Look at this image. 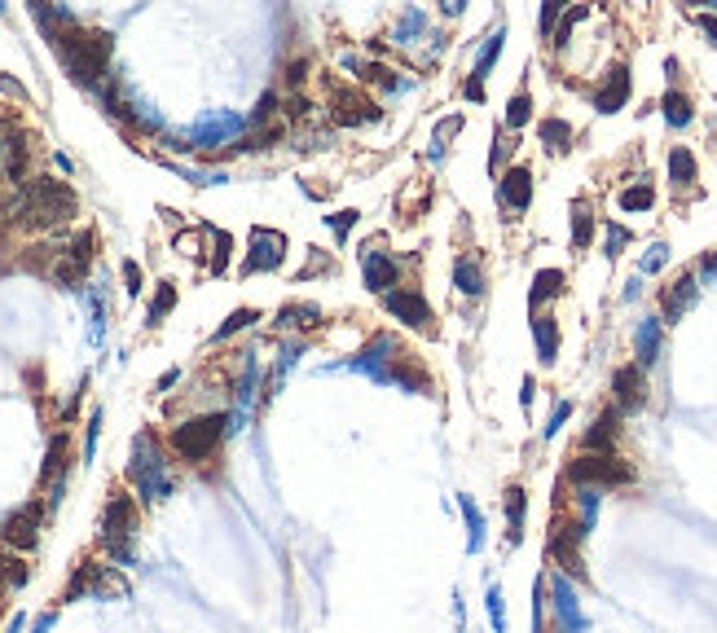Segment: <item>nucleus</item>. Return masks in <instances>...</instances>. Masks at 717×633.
<instances>
[{
    "label": "nucleus",
    "instance_id": "nucleus-17",
    "mask_svg": "<svg viewBox=\"0 0 717 633\" xmlns=\"http://www.w3.org/2000/svg\"><path fill=\"white\" fill-rule=\"evenodd\" d=\"M630 88H634V80H630V66L625 62H616L608 75L599 80V88H594V110L599 115H616L625 102H630Z\"/></svg>",
    "mask_w": 717,
    "mask_h": 633
},
{
    "label": "nucleus",
    "instance_id": "nucleus-39",
    "mask_svg": "<svg viewBox=\"0 0 717 633\" xmlns=\"http://www.w3.org/2000/svg\"><path fill=\"white\" fill-rule=\"evenodd\" d=\"M317 317H322V313H317L313 304H286L282 313H278V326L282 330H300V326H313Z\"/></svg>",
    "mask_w": 717,
    "mask_h": 633
},
{
    "label": "nucleus",
    "instance_id": "nucleus-54",
    "mask_svg": "<svg viewBox=\"0 0 717 633\" xmlns=\"http://www.w3.org/2000/svg\"><path fill=\"white\" fill-rule=\"evenodd\" d=\"M696 277H700V282H717V251L709 255V260H700V273Z\"/></svg>",
    "mask_w": 717,
    "mask_h": 633
},
{
    "label": "nucleus",
    "instance_id": "nucleus-44",
    "mask_svg": "<svg viewBox=\"0 0 717 633\" xmlns=\"http://www.w3.org/2000/svg\"><path fill=\"white\" fill-rule=\"evenodd\" d=\"M212 242H216V255H212V273H225L229 264V251H234V238L225 229H212Z\"/></svg>",
    "mask_w": 717,
    "mask_h": 633
},
{
    "label": "nucleus",
    "instance_id": "nucleus-30",
    "mask_svg": "<svg viewBox=\"0 0 717 633\" xmlns=\"http://www.w3.org/2000/svg\"><path fill=\"white\" fill-rule=\"evenodd\" d=\"M537 137H542L546 154H568V146H572V124H568V119H559V115H550V119H542Z\"/></svg>",
    "mask_w": 717,
    "mask_h": 633
},
{
    "label": "nucleus",
    "instance_id": "nucleus-41",
    "mask_svg": "<svg viewBox=\"0 0 717 633\" xmlns=\"http://www.w3.org/2000/svg\"><path fill=\"white\" fill-rule=\"evenodd\" d=\"M484 607H489L493 633H506V598H502V585H489V590H484Z\"/></svg>",
    "mask_w": 717,
    "mask_h": 633
},
{
    "label": "nucleus",
    "instance_id": "nucleus-5",
    "mask_svg": "<svg viewBox=\"0 0 717 633\" xmlns=\"http://www.w3.org/2000/svg\"><path fill=\"white\" fill-rule=\"evenodd\" d=\"M137 528H141V515H137V502L128 493H110V502L102 506V524H97V546H102L119 568L132 563V550H137Z\"/></svg>",
    "mask_w": 717,
    "mask_h": 633
},
{
    "label": "nucleus",
    "instance_id": "nucleus-3",
    "mask_svg": "<svg viewBox=\"0 0 717 633\" xmlns=\"http://www.w3.org/2000/svg\"><path fill=\"white\" fill-rule=\"evenodd\" d=\"M352 370L370 374L374 383H392V387H405V392H432V374L423 370V361L414 352H405L392 335H379L352 361Z\"/></svg>",
    "mask_w": 717,
    "mask_h": 633
},
{
    "label": "nucleus",
    "instance_id": "nucleus-14",
    "mask_svg": "<svg viewBox=\"0 0 717 633\" xmlns=\"http://www.w3.org/2000/svg\"><path fill=\"white\" fill-rule=\"evenodd\" d=\"M550 607H555L559 633H590V620H586V612H581L577 590H572V581H568L564 572L550 576Z\"/></svg>",
    "mask_w": 717,
    "mask_h": 633
},
{
    "label": "nucleus",
    "instance_id": "nucleus-55",
    "mask_svg": "<svg viewBox=\"0 0 717 633\" xmlns=\"http://www.w3.org/2000/svg\"><path fill=\"white\" fill-rule=\"evenodd\" d=\"M696 27L717 44V18H713V14H696Z\"/></svg>",
    "mask_w": 717,
    "mask_h": 633
},
{
    "label": "nucleus",
    "instance_id": "nucleus-8",
    "mask_svg": "<svg viewBox=\"0 0 717 633\" xmlns=\"http://www.w3.org/2000/svg\"><path fill=\"white\" fill-rule=\"evenodd\" d=\"M568 480L577 488H616V484H630L634 471L616 458V453H581V458L568 466Z\"/></svg>",
    "mask_w": 717,
    "mask_h": 633
},
{
    "label": "nucleus",
    "instance_id": "nucleus-23",
    "mask_svg": "<svg viewBox=\"0 0 717 633\" xmlns=\"http://www.w3.org/2000/svg\"><path fill=\"white\" fill-rule=\"evenodd\" d=\"M533 343H537V361L542 365H555L559 361V321L550 313H537L533 317Z\"/></svg>",
    "mask_w": 717,
    "mask_h": 633
},
{
    "label": "nucleus",
    "instance_id": "nucleus-1",
    "mask_svg": "<svg viewBox=\"0 0 717 633\" xmlns=\"http://www.w3.org/2000/svg\"><path fill=\"white\" fill-rule=\"evenodd\" d=\"M80 211V198L66 181L58 176H31L27 185L14 190V203H9V220L22 229H58L66 220H75Z\"/></svg>",
    "mask_w": 717,
    "mask_h": 633
},
{
    "label": "nucleus",
    "instance_id": "nucleus-37",
    "mask_svg": "<svg viewBox=\"0 0 717 633\" xmlns=\"http://www.w3.org/2000/svg\"><path fill=\"white\" fill-rule=\"evenodd\" d=\"M423 31H427V14H423V9H410V14L401 18V27L392 31V44H405V49H410Z\"/></svg>",
    "mask_w": 717,
    "mask_h": 633
},
{
    "label": "nucleus",
    "instance_id": "nucleus-16",
    "mask_svg": "<svg viewBox=\"0 0 717 633\" xmlns=\"http://www.w3.org/2000/svg\"><path fill=\"white\" fill-rule=\"evenodd\" d=\"M696 295H700V277L696 273H678L674 282L665 286V291H660V317L665 321H682L691 313V304H696Z\"/></svg>",
    "mask_w": 717,
    "mask_h": 633
},
{
    "label": "nucleus",
    "instance_id": "nucleus-42",
    "mask_svg": "<svg viewBox=\"0 0 717 633\" xmlns=\"http://www.w3.org/2000/svg\"><path fill=\"white\" fill-rule=\"evenodd\" d=\"M18 585H27V563L0 554V590H18Z\"/></svg>",
    "mask_w": 717,
    "mask_h": 633
},
{
    "label": "nucleus",
    "instance_id": "nucleus-40",
    "mask_svg": "<svg viewBox=\"0 0 717 633\" xmlns=\"http://www.w3.org/2000/svg\"><path fill=\"white\" fill-rule=\"evenodd\" d=\"M528 119H533V97H528V93H515L511 102H506V128L520 132Z\"/></svg>",
    "mask_w": 717,
    "mask_h": 633
},
{
    "label": "nucleus",
    "instance_id": "nucleus-46",
    "mask_svg": "<svg viewBox=\"0 0 717 633\" xmlns=\"http://www.w3.org/2000/svg\"><path fill=\"white\" fill-rule=\"evenodd\" d=\"M669 264V242H652V247H647V255H643V264H638V269L643 273H660Z\"/></svg>",
    "mask_w": 717,
    "mask_h": 633
},
{
    "label": "nucleus",
    "instance_id": "nucleus-38",
    "mask_svg": "<svg viewBox=\"0 0 717 633\" xmlns=\"http://www.w3.org/2000/svg\"><path fill=\"white\" fill-rule=\"evenodd\" d=\"M62 471H66V436L58 431V436L49 440V453H44V471H40V480L49 484L53 475H58V480H62Z\"/></svg>",
    "mask_w": 717,
    "mask_h": 633
},
{
    "label": "nucleus",
    "instance_id": "nucleus-57",
    "mask_svg": "<svg viewBox=\"0 0 717 633\" xmlns=\"http://www.w3.org/2000/svg\"><path fill=\"white\" fill-rule=\"evenodd\" d=\"M0 88H5L9 97H18V102H27V88H22V84H14V80H9V75H0Z\"/></svg>",
    "mask_w": 717,
    "mask_h": 633
},
{
    "label": "nucleus",
    "instance_id": "nucleus-27",
    "mask_svg": "<svg viewBox=\"0 0 717 633\" xmlns=\"http://www.w3.org/2000/svg\"><path fill=\"white\" fill-rule=\"evenodd\" d=\"M660 115H665L669 128H687L691 119H696V106H691V97L682 93V88H669V93L660 97Z\"/></svg>",
    "mask_w": 717,
    "mask_h": 633
},
{
    "label": "nucleus",
    "instance_id": "nucleus-25",
    "mask_svg": "<svg viewBox=\"0 0 717 633\" xmlns=\"http://www.w3.org/2000/svg\"><path fill=\"white\" fill-rule=\"evenodd\" d=\"M616 422H621V414H616V409H603V414L590 422V431H586V453H612V444H616Z\"/></svg>",
    "mask_w": 717,
    "mask_h": 633
},
{
    "label": "nucleus",
    "instance_id": "nucleus-34",
    "mask_svg": "<svg viewBox=\"0 0 717 633\" xmlns=\"http://www.w3.org/2000/svg\"><path fill=\"white\" fill-rule=\"evenodd\" d=\"M616 203H621V211H652V207H656V185H652V181H634V185H625Z\"/></svg>",
    "mask_w": 717,
    "mask_h": 633
},
{
    "label": "nucleus",
    "instance_id": "nucleus-58",
    "mask_svg": "<svg viewBox=\"0 0 717 633\" xmlns=\"http://www.w3.org/2000/svg\"><path fill=\"white\" fill-rule=\"evenodd\" d=\"M304 71H308V62H291V71H286V84H291V88H295V84H300V80H304Z\"/></svg>",
    "mask_w": 717,
    "mask_h": 633
},
{
    "label": "nucleus",
    "instance_id": "nucleus-53",
    "mask_svg": "<svg viewBox=\"0 0 717 633\" xmlns=\"http://www.w3.org/2000/svg\"><path fill=\"white\" fill-rule=\"evenodd\" d=\"M511 150H515V146L498 132V141H493V154H489V168H493V172H502V163H506V154H511Z\"/></svg>",
    "mask_w": 717,
    "mask_h": 633
},
{
    "label": "nucleus",
    "instance_id": "nucleus-48",
    "mask_svg": "<svg viewBox=\"0 0 717 633\" xmlns=\"http://www.w3.org/2000/svg\"><path fill=\"white\" fill-rule=\"evenodd\" d=\"M326 225H330V233H335V238H348L352 225H357V211H352V207L335 211V216H326Z\"/></svg>",
    "mask_w": 717,
    "mask_h": 633
},
{
    "label": "nucleus",
    "instance_id": "nucleus-35",
    "mask_svg": "<svg viewBox=\"0 0 717 633\" xmlns=\"http://www.w3.org/2000/svg\"><path fill=\"white\" fill-rule=\"evenodd\" d=\"M599 502H603V488H577V528L590 537L594 519H599Z\"/></svg>",
    "mask_w": 717,
    "mask_h": 633
},
{
    "label": "nucleus",
    "instance_id": "nucleus-56",
    "mask_svg": "<svg viewBox=\"0 0 717 633\" xmlns=\"http://www.w3.org/2000/svg\"><path fill=\"white\" fill-rule=\"evenodd\" d=\"M533 396H537V379H533V374H528V379H524V387H520V405H524V409H533Z\"/></svg>",
    "mask_w": 717,
    "mask_h": 633
},
{
    "label": "nucleus",
    "instance_id": "nucleus-19",
    "mask_svg": "<svg viewBox=\"0 0 717 633\" xmlns=\"http://www.w3.org/2000/svg\"><path fill=\"white\" fill-rule=\"evenodd\" d=\"M612 392H616V414H638L647 405V370L621 365L612 379Z\"/></svg>",
    "mask_w": 717,
    "mask_h": 633
},
{
    "label": "nucleus",
    "instance_id": "nucleus-62",
    "mask_svg": "<svg viewBox=\"0 0 717 633\" xmlns=\"http://www.w3.org/2000/svg\"><path fill=\"white\" fill-rule=\"evenodd\" d=\"M713 18H717V0H713Z\"/></svg>",
    "mask_w": 717,
    "mask_h": 633
},
{
    "label": "nucleus",
    "instance_id": "nucleus-45",
    "mask_svg": "<svg viewBox=\"0 0 717 633\" xmlns=\"http://www.w3.org/2000/svg\"><path fill=\"white\" fill-rule=\"evenodd\" d=\"M454 132H462V115H449L445 124L436 128V141H432V159H440V154H445V146H449V137H454Z\"/></svg>",
    "mask_w": 717,
    "mask_h": 633
},
{
    "label": "nucleus",
    "instance_id": "nucleus-13",
    "mask_svg": "<svg viewBox=\"0 0 717 633\" xmlns=\"http://www.w3.org/2000/svg\"><path fill=\"white\" fill-rule=\"evenodd\" d=\"M581 541H586V532L577 524H555L550 528V541H546V554L559 563V572L564 576H586V559H581Z\"/></svg>",
    "mask_w": 717,
    "mask_h": 633
},
{
    "label": "nucleus",
    "instance_id": "nucleus-7",
    "mask_svg": "<svg viewBox=\"0 0 717 633\" xmlns=\"http://www.w3.org/2000/svg\"><path fill=\"white\" fill-rule=\"evenodd\" d=\"M93 255H97V233L93 229H80L71 242H62L49 260V277L58 286H80L88 269H93Z\"/></svg>",
    "mask_w": 717,
    "mask_h": 633
},
{
    "label": "nucleus",
    "instance_id": "nucleus-26",
    "mask_svg": "<svg viewBox=\"0 0 717 633\" xmlns=\"http://www.w3.org/2000/svg\"><path fill=\"white\" fill-rule=\"evenodd\" d=\"M454 286L467 299H480L484 295V269H480L476 255H458V260H454Z\"/></svg>",
    "mask_w": 717,
    "mask_h": 633
},
{
    "label": "nucleus",
    "instance_id": "nucleus-9",
    "mask_svg": "<svg viewBox=\"0 0 717 633\" xmlns=\"http://www.w3.org/2000/svg\"><path fill=\"white\" fill-rule=\"evenodd\" d=\"M242 132H247V119L234 115V110H216V115L198 119L190 128V150H212V146H229V141H242Z\"/></svg>",
    "mask_w": 717,
    "mask_h": 633
},
{
    "label": "nucleus",
    "instance_id": "nucleus-60",
    "mask_svg": "<svg viewBox=\"0 0 717 633\" xmlns=\"http://www.w3.org/2000/svg\"><path fill=\"white\" fill-rule=\"evenodd\" d=\"M467 102H484V84H476V80H467Z\"/></svg>",
    "mask_w": 717,
    "mask_h": 633
},
{
    "label": "nucleus",
    "instance_id": "nucleus-36",
    "mask_svg": "<svg viewBox=\"0 0 717 633\" xmlns=\"http://www.w3.org/2000/svg\"><path fill=\"white\" fill-rule=\"evenodd\" d=\"M176 308V286L172 282H159V291L150 299V313H146V326H163V317H168Z\"/></svg>",
    "mask_w": 717,
    "mask_h": 633
},
{
    "label": "nucleus",
    "instance_id": "nucleus-6",
    "mask_svg": "<svg viewBox=\"0 0 717 633\" xmlns=\"http://www.w3.org/2000/svg\"><path fill=\"white\" fill-rule=\"evenodd\" d=\"M225 431H229V414H198V418H185L181 427H172L168 444H172V453L181 462L198 466V462H207L220 449Z\"/></svg>",
    "mask_w": 717,
    "mask_h": 633
},
{
    "label": "nucleus",
    "instance_id": "nucleus-49",
    "mask_svg": "<svg viewBox=\"0 0 717 633\" xmlns=\"http://www.w3.org/2000/svg\"><path fill=\"white\" fill-rule=\"evenodd\" d=\"M621 247H630V229H625V225H608V247H603V251H608L612 260H616V255H621Z\"/></svg>",
    "mask_w": 717,
    "mask_h": 633
},
{
    "label": "nucleus",
    "instance_id": "nucleus-50",
    "mask_svg": "<svg viewBox=\"0 0 717 633\" xmlns=\"http://www.w3.org/2000/svg\"><path fill=\"white\" fill-rule=\"evenodd\" d=\"M559 18H564V5H559V0H546L542 5V36H550V31L559 27Z\"/></svg>",
    "mask_w": 717,
    "mask_h": 633
},
{
    "label": "nucleus",
    "instance_id": "nucleus-12",
    "mask_svg": "<svg viewBox=\"0 0 717 633\" xmlns=\"http://www.w3.org/2000/svg\"><path fill=\"white\" fill-rule=\"evenodd\" d=\"M383 308L396 317V321H405V326H414V330H423V335H432V321H436V313H432V304L423 299V291H414V286H396V291H388L383 295Z\"/></svg>",
    "mask_w": 717,
    "mask_h": 633
},
{
    "label": "nucleus",
    "instance_id": "nucleus-22",
    "mask_svg": "<svg viewBox=\"0 0 717 633\" xmlns=\"http://www.w3.org/2000/svg\"><path fill=\"white\" fill-rule=\"evenodd\" d=\"M348 71H357V80H366V84H379L383 93H405L410 88V80H401V71H392V66H383V62H361V58H344Z\"/></svg>",
    "mask_w": 717,
    "mask_h": 633
},
{
    "label": "nucleus",
    "instance_id": "nucleus-31",
    "mask_svg": "<svg viewBox=\"0 0 717 633\" xmlns=\"http://www.w3.org/2000/svg\"><path fill=\"white\" fill-rule=\"evenodd\" d=\"M594 242V207L586 198H577L572 203V251H586Z\"/></svg>",
    "mask_w": 717,
    "mask_h": 633
},
{
    "label": "nucleus",
    "instance_id": "nucleus-11",
    "mask_svg": "<svg viewBox=\"0 0 717 633\" xmlns=\"http://www.w3.org/2000/svg\"><path fill=\"white\" fill-rule=\"evenodd\" d=\"M282 260H286V233L282 229H264L256 225L251 229V251H247V260H242V273H273V269H282Z\"/></svg>",
    "mask_w": 717,
    "mask_h": 633
},
{
    "label": "nucleus",
    "instance_id": "nucleus-33",
    "mask_svg": "<svg viewBox=\"0 0 717 633\" xmlns=\"http://www.w3.org/2000/svg\"><path fill=\"white\" fill-rule=\"evenodd\" d=\"M502 44H506V31L498 27L489 40H484V49H480V58H476V71H471V80H476V84L489 80V71H493V66H498V58H502Z\"/></svg>",
    "mask_w": 717,
    "mask_h": 633
},
{
    "label": "nucleus",
    "instance_id": "nucleus-51",
    "mask_svg": "<svg viewBox=\"0 0 717 633\" xmlns=\"http://www.w3.org/2000/svg\"><path fill=\"white\" fill-rule=\"evenodd\" d=\"M97 436H102V414L88 418V436H84V458L88 462H93V453H97Z\"/></svg>",
    "mask_w": 717,
    "mask_h": 633
},
{
    "label": "nucleus",
    "instance_id": "nucleus-52",
    "mask_svg": "<svg viewBox=\"0 0 717 633\" xmlns=\"http://www.w3.org/2000/svg\"><path fill=\"white\" fill-rule=\"evenodd\" d=\"M124 291L141 295V264L137 260H124Z\"/></svg>",
    "mask_w": 717,
    "mask_h": 633
},
{
    "label": "nucleus",
    "instance_id": "nucleus-15",
    "mask_svg": "<svg viewBox=\"0 0 717 633\" xmlns=\"http://www.w3.org/2000/svg\"><path fill=\"white\" fill-rule=\"evenodd\" d=\"M361 273H366V286H370V291H379V295H388V291H396V286H401V264H396L383 247H374V242H370L366 251H361Z\"/></svg>",
    "mask_w": 717,
    "mask_h": 633
},
{
    "label": "nucleus",
    "instance_id": "nucleus-43",
    "mask_svg": "<svg viewBox=\"0 0 717 633\" xmlns=\"http://www.w3.org/2000/svg\"><path fill=\"white\" fill-rule=\"evenodd\" d=\"M256 317H260L256 308H238V313H229V317H225V326L216 330V339H229V335H234V330H247V326H251V321H256Z\"/></svg>",
    "mask_w": 717,
    "mask_h": 633
},
{
    "label": "nucleus",
    "instance_id": "nucleus-32",
    "mask_svg": "<svg viewBox=\"0 0 717 633\" xmlns=\"http://www.w3.org/2000/svg\"><path fill=\"white\" fill-rule=\"evenodd\" d=\"M458 510H462V519H467V550L480 554V550H484V515H480V506L471 502L467 493H462V497H458Z\"/></svg>",
    "mask_w": 717,
    "mask_h": 633
},
{
    "label": "nucleus",
    "instance_id": "nucleus-18",
    "mask_svg": "<svg viewBox=\"0 0 717 633\" xmlns=\"http://www.w3.org/2000/svg\"><path fill=\"white\" fill-rule=\"evenodd\" d=\"M335 124L339 128H357V124H374L379 119V106L370 102L361 88H335Z\"/></svg>",
    "mask_w": 717,
    "mask_h": 633
},
{
    "label": "nucleus",
    "instance_id": "nucleus-61",
    "mask_svg": "<svg viewBox=\"0 0 717 633\" xmlns=\"http://www.w3.org/2000/svg\"><path fill=\"white\" fill-rule=\"evenodd\" d=\"M176 379H181V374H176V370H168V374H163V379H159V392H168V387H172Z\"/></svg>",
    "mask_w": 717,
    "mask_h": 633
},
{
    "label": "nucleus",
    "instance_id": "nucleus-59",
    "mask_svg": "<svg viewBox=\"0 0 717 633\" xmlns=\"http://www.w3.org/2000/svg\"><path fill=\"white\" fill-rule=\"evenodd\" d=\"M462 9H467V5H462V0H445V5H440V14H445V18H458Z\"/></svg>",
    "mask_w": 717,
    "mask_h": 633
},
{
    "label": "nucleus",
    "instance_id": "nucleus-47",
    "mask_svg": "<svg viewBox=\"0 0 717 633\" xmlns=\"http://www.w3.org/2000/svg\"><path fill=\"white\" fill-rule=\"evenodd\" d=\"M568 418H572V401H559V405H555V414H550V422L542 427V436H546V440H555L559 431H564V422H568Z\"/></svg>",
    "mask_w": 717,
    "mask_h": 633
},
{
    "label": "nucleus",
    "instance_id": "nucleus-4",
    "mask_svg": "<svg viewBox=\"0 0 717 633\" xmlns=\"http://www.w3.org/2000/svg\"><path fill=\"white\" fill-rule=\"evenodd\" d=\"M128 484L137 488L141 502H163V497H172V462H168V453H163V444L146 436V431L132 440Z\"/></svg>",
    "mask_w": 717,
    "mask_h": 633
},
{
    "label": "nucleus",
    "instance_id": "nucleus-2",
    "mask_svg": "<svg viewBox=\"0 0 717 633\" xmlns=\"http://www.w3.org/2000/svg\"><path fill=\"white\" fill-rule=\"evenodd\" d=\"M53 40V53L62 58L66 75H71L75 84L84 88H102L110 80V53H115V40L106 36V31H88L80 22H71V27H62Z\"/></svg>",
    "mask_w": 717,
    "mask_h": 633
},
{
    "label": "nucleus",
    "instance_id": "nucleus-10",
    "mask_svg": "<svg viewBox=\"0 0 717 633\" xmlns=\"http://www.w3.org/2000/svg\"><path fill=\"white\" fill-rule=\"evenodd\" d=\"M40 524H44V502H27L18 510H9L5 524H0V541L9 550H36L40 546Z\"/></svg>",
    "mask_w": 717,
    "mask_h": 633
},
{
    "label": "nucleus",
    "instance_id": "nucleus-21",
    "mask_svg": "<svg viewBox=\"0 0 717 633\" xmlns=\"http://www.w3.org/2000/svg\"><path fill=\"white\" fill-rule=\"evenodd\" d=\"M660 343H665V321L660 317H643L634 330V365L638 370H652L656 357H660Z\"/></svg>",
    "mask_w": 717,
    "mask_h": 633
},
{
    "label": "nucleus",
    "instance_id": "nucleus-29",
    "mask_svg": "<svg viewBox=\"0 0 717 633\" xmlns=\"http://www.w3.org/2000/svg\"><path fill=\"white\" fill-rule=\"evenodd\" d=\"M524 510H528V493L520 484H511L506 488V528H511L506 537H511V546H520L524 541Z\"/></svg>",
    "mask_w": 717,
    "mask_h": 633
},
{
    "label": "nucleus",
    "instance_id": "nucleus-20",
    "mask_svg": "<svg viewBox=\"0 0 717 633\" xmlns=\"http://www.w3.org/2000/svg\"><path fill=\"white\" fill-rule=\"evenodd\" d=\"M498 198L506 211H528L533 207V168L528 163H511L498 181Z\"/></svg>",
    "mask_w": 717,
    "mask_h": 633
},
{
    "label": "nucleus",
    "instance_id": "nucleus-28",
    "mask_svg": "<svg viewBox=\"0 0 717 633\" xmlns=\"http://www.w3.org/2000/svg\"><path fill=\"white\" fill-rule=\"evenodd\" d=\"M669 181L678 185V190H687V185H696V176H700V163H696V154H691L687 146H674L669 150Z\"/></svg>",
    "mask_w": 717,
    "mask_h": 633
},
{
    "label": "nucleus",
    "instance_id": "nucleus-24",
    "mask_svg": "<svg viewBox=\"0 0 717 633\" xmlns=\"http://www.w3.org/2000/svg\"><path fill=\"white\" fill-rule=\"evenodd\" d=\"M564 286H568V273L564 269H537L533 273V291H528V308H542L546 299H559L564 295Z\"/></svg>",
    "mask_w": 717,
    "mask_h": 633
}]
</instances>
